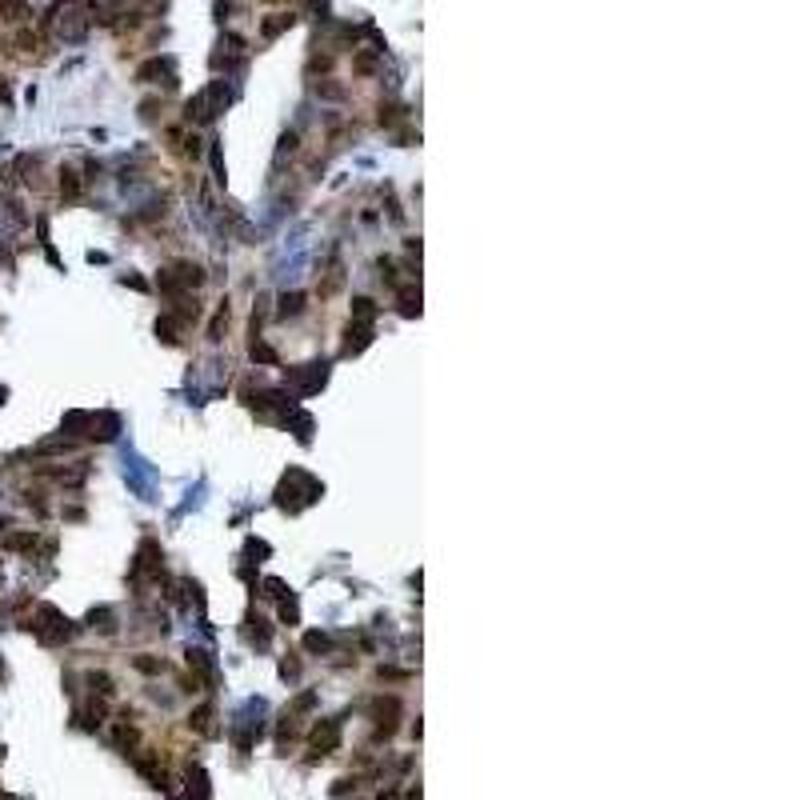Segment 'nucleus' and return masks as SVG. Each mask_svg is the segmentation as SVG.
I'll use <instances>...</instances> for the list:
<instances>
[{
  "label": "nucleus",
  "mask_w": 800,
  "mask_h": 800,
  "mask_svg": "<svg viewBox=\"0 0 800 800\" xmlns=\"http://www.w3.org/2000/svg\"><path fill=\"white\" fill-rule=\"evenodd\" d=\"M252 360H260V364H272V360H277V353H272L268 344H260V340H252Z\"/></svg>",
  "instance_id": "7ed1b4c3"
},
{
  "label": "nucleus",
  "mask_w": 800,
  "mask_h": 800,
  "mask_svg": "<svg viewBox=\"0 0 800 800\" xmlns=\"http://www.w3.org/2000/svg\"><path fill=\"white\" fill-rule=\"evenodd\" d=\"M60 192H64L69 200H76V192H80V185H76V172H60Z\"/></svg>",
  "instance_id": "f03ea898"
},
{
  "label": "nucleus",
  "mask_w": 800,
  "mask_h": 800,
  "mask_svg": "<svg viewBox=\"0 0 800 800\" xmlns=\"http://www.w3.org/2000/svg\"><path fill=\"white\" fill-rule=\"evenodd\" d=\"M301 308H305V296L292 292V296H284L281 301V316H301Z\"/></svg>",
  "instance_id": "f257e3e1"
},
{
  "label": "nucleus",
  "mask_w": 800,
  "mask_h": 800,
  "mask_svg": "<svg viewBox=\"0 0 800 800\" xmlns=\"http://www.w3.org/2000/svg\"><path fill=\"white\" fill-rule=\"evenodd\" d=\"M353 312H356V316H364V320H368V316H373V312H377V308H373V301H368V296H360V301H353Z\"/></svg>",
  "instance_id": "20e7f679"
}]
</instances>
